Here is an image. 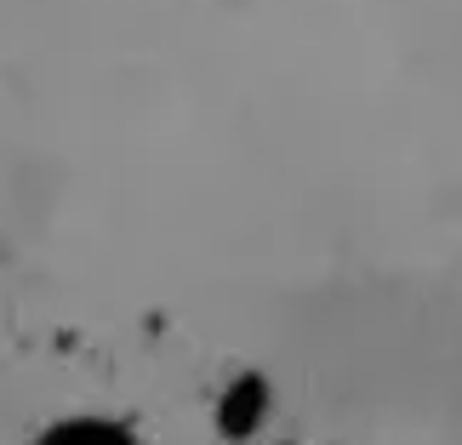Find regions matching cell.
<instances>
[{
	"label": "cell",
	"instance_id": "1",
	"mask_svg": "<svg viewBox=\"0 0 462 445\" xmlns=\"http://www.w3.org/2000/svg\"><path fill=\"white\" fill-rule=\"evenodd\" d=\"M217 417H223V429H228V434H257V429H263V417H269V383H263L257 371H240V377L223 388Z\"/></svg>",
	"mask_w": 462,
	"mask_h": 445
},
{
	"label": "cell",
	"instance_id": "2",
	"mask_svg": "<svg viewBox=\"0 0 462 445\" xmlns=\"http://www.w3.org/2000/svg\"><path fill=\"white\" fill-rule=\"evenodd\" d=\"M41 445H132L126 429H115V422H92V417H80V422H58Z\"/></svg>",
	"mask_w": 462,
	"mask_h": 445
}]
</instances>
